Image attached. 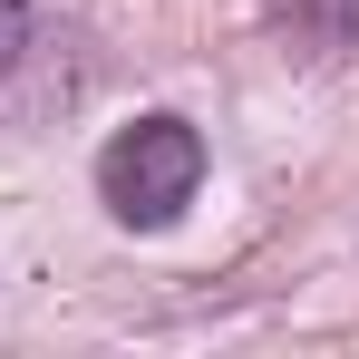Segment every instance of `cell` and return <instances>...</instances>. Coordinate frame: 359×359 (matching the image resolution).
<instances>
[{
  "instance_id": "3",
  "label": "cell",
  "mask_w": 359,
  "mask_h": 359,
  "mask_svg": "<svg viewBox=\"0 0 359 359\" xmlns=\"http://www.w3.org/2000/svg\"><path fill=\"white\" fill-rule=\"evenodd\" d=\"M29 49H39V10L29 0H0V78L29 59Z\"/></svg>"
},
{
  "instance_id": "2",
  "label": "cell",
  "mask_w": 359,
  "mask_h": 359,
  "mask_svg": "<svg viewBox=\"0 0 359 359\" xmlns=\"http://www.w3.org/2000/svg\"><path fill=\"white\" fill-rule=\"evenodd\" d=\"M292 10H301V0H292ZM350 29H359V0H320V10L301 20V39H311V59H330V49H340Z\"/></svg>"
},
{
  "instance_id": "1",
  "label": "cell",
  "mask_w": 359,
  "mask_h": 359,
  "mask_svg": "<svg viewBox=\"0 0 359 359\" xmlns=\"http://www.w3.org/2000/svg\"><path fill=\"white\" fill-rule=\"evenodd\" d=\"M194 184H204V136L184 117H136L107 136V156H97V204L117 214L126 233H165L184 204H194Z\"/></svg>"
}]
</instances>
